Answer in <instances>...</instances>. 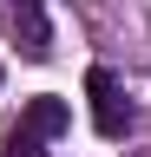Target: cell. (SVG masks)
Instances as JSON below:
<instances>
[{"label": "cell", "mask_w": 151, "mask_h": 157, "mask_svg": "<svg viewBox=\"0 0 151 157\" xmlns=\"http://www.w3.org/2000/svg\"><path fill=\"white\" fill-rule=\"evenodd\" d=\"M0 26L20 46V59H53V20H46V0H0Z\"/></svg>", "instance_id": "obj_1"}, {"label": "cell", "mask_w": 151, "mask_h": 157, "mask_svg": "<svg viewBox=\"0 0 151 157\" xmlns=\"http://www.w3.org/2000/svg\"><path fill=\"white\" fill-rule=\"evenodd\" d=\"M85 98H92V131L99 137H125L131 131V98H125V85H118V72L112 66H92L85 72Z\"/></svg>", "instance_id": "obj_2"}, {"label": "cell", "mask_w": 151, "mask_h": 157, "mask_svg": "<svg viewBox=\"0 0 151 157\" xmlns=\"http://www.w3.org/2000/svg\"><path fill=\"white\" fill-rule=\"evenodd\" d=\"M20 124H26V131H40V137H59V131L72 124V105H66L59 92H33V98H26V111H20Z\"/></svg>", "instance_id": "obj_3"}, {"label": "cell", "mask_w": 151, "mask_h": 157, "mask_svg": "<svg viewBox=\"0 0 151 157\" xmlns=\"http://www.w3.org/2000/svg\"><path fill=\"white\" fill-rule=\"evenodd\" d=\"M46 144H53V137L26 131V124H13L7 137H0V157H46Z\"/></svg>", "instance_id": "obj_4"}]
</instances>
